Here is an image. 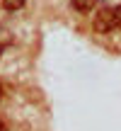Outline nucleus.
I'll use <instances>...</instances> for the list:
<instances>
[{
    "label": "nucleus",
    "mask_w": 121,
    "mask_h": 131,
    "mask_svg": "<svg viewBox=\"0 0 121 131\" xmlns=\"http://www.w3.org/2000/svg\"><path fill=\"white\" fill-rule=\"evenodd\" d=\"M0 95H3V88H0Z\"/></svg>",
    "instance_id": "nucleus-7"
},
{
    "label": "nucleus",
    "mask_w": 121,
    "mask_h": 131,
    "mask_svg": "<svg viewBox=\"0 0 121 131\" xmlns=\"http://www.w3.org/2000/svg\"><path fill=\"white\" fill-rule=\"evenodd\" d=\"M94 5H97V0H73V7L78 12H92Z\"/></svg>",
    "instance_id": "nucleus-2"
},
{
    "label": "nucleus",
    "mask_w": 121,
    "mask_h": 131,
    "mask_svg": "<svg viewBox=\"0 0 121 131\" xmlns=\"http://www.w3.org/2000/svg\"><path fill=\"white\" fill-rule=\"evenodd\" d=\"M114 12V29H121V7H112Z\"/></svg>",
    "instance_id": "nucleus-4"
},
{
    "label": "nucleus",
    "mask_w": 121,
    "mask_h": 131,
    "mask_svg": "<svg viewBox=\"0 0 121 131\" xmlns=\"http://www.w3.org/2000/svg\"><path fill=\"white\" fill-rule=\"evenodd\" d=\"M3 51H5V46H3V44H0V58H3Z\"/></svg>",
    "instance_id": "nucleus-6"
},
{
    "label": "nucleus",
    "mask_w": 121,
    "mask_h": 131,
    "mask_svg": "<svg viewBox=\"0 0 121 131\" xmlns=\"http://www.w3.org/2000/svg\"><path fill=\"white\" fill-rule=\"evenodd\" d=\"M94 32H99V34L114 32V12H112V7L99 10V12L94 15Z\"/></svg>",
    "instance_id": "nucleus-1"
},
{
    "label": "nucleus",
    "mask_w": 121,
    "mask_h": 131,
    "mask_svg": "<svg viewBox=\"0 0 121 131\" xmlns=\"http://www.w3.org/2000/svg\"><path fill=\"white\" fill-rule=\"evenodd\" d=\"M0 131H7V124L5 122H0Z\"/></svg>",
    "instance_id": "nucleus-5"
},
{
    "label": "nucleus",
    "mask_w": 121,
    "mask_h": 131,
    "mask_svg": "<svg viewBox=\"0 0 121 131\" xmlns=\"http://www.w3.org/2000/svg\"><path fill=\"white\" fill-rule=\"evenodd\" d=\"M24 3H27V0H3V7L10 10V12H15V10H22Z\"/></svg>",
    "instance_id": "nucleus-3"
}]
</instances>
